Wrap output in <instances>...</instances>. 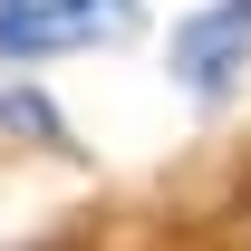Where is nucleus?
Returning a JSON list of instances; mask_svg holds the SVG:
<instances>
[{
  "label": "nucleus",
  "instance_id": "1",
  "mask_svg": "<svg viewBox=\"0 0 251 251\" xmlns=\"http://www.w3.org/2000/svg\"><path fill=\"white\" fill-rule=\"evenodd\" d=\"M135 29V0H0V58H68Z\"/></svg>",
  "mask_w": 251,
  "mask_h": 251
},
{
  "label": "nucleus",
  "instance_id": "2",
  "mask_svg": "<svg viewBox=\"0 0 251 251\" xmlns=\"http://www.w3.org/2000/svg\"><path fill=\"white\" fill-rule=\"evenodd\" d=\"M174 87L203 97V106H222V97L242 87V68H251V0H203L184 29H174Z\"/></svg>",
  "mask_w": 251,
  "mask_h": 251
},
{
  "label": "nucleus",
  "instance_id": "3",
  "mask_svg": "<svg viewBox=\"0 0 251 251\" xmlns=\"http://www.w3.org/2000/svg\"><path fill=\"white\" fill-rule=\"evenodd\" d=\"M0 116L20 126V135H58V116H49V106H39L29 87H0Z\"/></svg>",
  "mask_w": 251,
  "mask_h": 251
},
{
  "label": "nucleus",
  "instance_id": "4",
  "mask_svg": "<svg viewBox=\"0 0 251 251\" xmlns=\"http://www.w3.org/2000/svg\"><path fill=\"white\" fill-rule=\"evenodd\" d=\"M39 251H58V242H39Z\"/></svg>",
  "mask_w": 251,
  "mask_h": 251
}]
</instances>
